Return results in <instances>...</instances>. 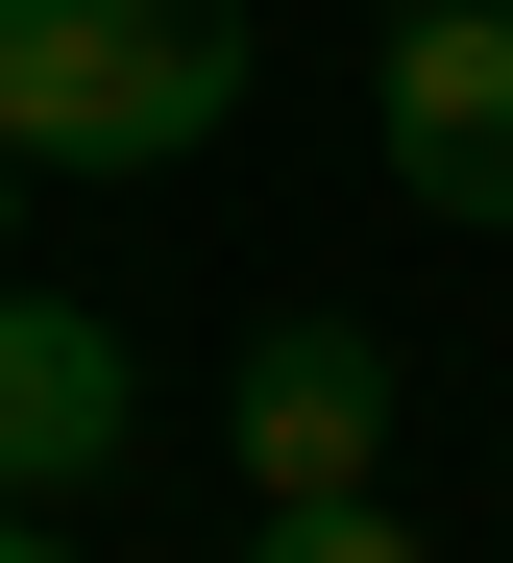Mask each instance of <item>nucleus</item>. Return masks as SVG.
<instances>
[{
  "instance_id": "7",
  "label": "nucleus",
  "mask_w": 513,
  "mask_h": 563,
  "mask_svg": "<svg viewBox=\"0 0 513 563\" xmlns=\"http://www.w3.org/2000/svg\"><path fill=\"white\" fill-rule=\"evenodd\" d=\"M0 221H25V147H0Z\"/></svg>"
},
{
  "instance_id": "3",
  "label": "nucleus",
  "mask_w": 513,
  "mask_h": 563,
  "mask_svg": "<svg viewBox=\"0 0 513 563\" xmlns=\"http://www.w3.org/2000/svg\"><path fill=\"white\" fill-rule=\"evenodd\" d=\"M221 441H245V490H367L391 465V343L319 295V319H269L245 367H221Z\"/></svg>"
},
{
  "instance_id": "5",
  "label": "nucleus",
  "mask_w": 513,
  "mask_h": 563,
  "mask_svg": "<svg viewBox=\"0 0 513 563\" xmlns=\"http://www.w3.org/2000/svg\"><path fill=\"white\" fill-rule=\"evenodd\" d=\"M245 563H440V539H391V490H269Z\"/></svg>"
},
{
  "instance_id": "6",
  "label": "nucleus",
  "mask_w": 513,
  "mask_h": 563,
  "mask_svg": "<svg viewBox=\"0 0 513 563\" xmlns=\"http://www.w3.org/2000/svg\"><path fill=\"white\" fill-rule=\"evenodd\" d=\"M0 563H74V539H49V515H25V490H0Z\"/></svg>"
},
{
  "instance_id": "1",
  "label": "nucleus",
  "mask_w": 513,
  "mask_h": 563,
  "mask_svg": "<svg viewBox=\"0 0 513 563\" xmlns=\"http://www.w3.org/2000/svg\"><path fill=\"white\" fill-rule=\"evenodd\" d=\"M245 99V0H0V147L25 172H171Z\"/></svg>"
},
{
  "instance_id": "4",
  "label": "nucleus",
  "mask_w": 513,
  "mask_h": 563,
  "mask_svg": "<svg viewBox=\"0 0 513 563\" xmlns=\"http://www.w3.org/2000/svg\"><path fill=\"white\" fill-rule=\"evenodd\" d=\"M147 441V367H123V319H74V295H25L0 269V490H98V465Z\"/></svg>"
},
{
  "instance_id": "2",
  "label": "nucleus",
  "mask_w": 513,
  "mask_h": 563,
  "mask_svg": "<svg viewBox=\"0 0 513 563\" xmlns=\"http://www.w3.org/2000/svg\"><path fill=\"white\" fill-rule=\"evenodd\" d=\"M367 147H391V197H416V221H513V0H391V99H367Z\"/></svg>"
}]
</instances>
